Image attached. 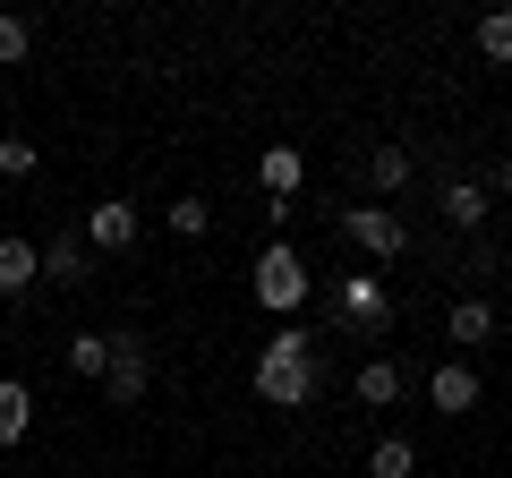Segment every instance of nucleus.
Here are the masks:
<instances>
[{
  "label": "nucleus",
  "instance_id": "f257e3e1",
  "mask_svg": "<svg viewBox=\"0 0 512 478\" xmlns=\"http://www.w3.org/2000/svg\"><path fill=\"white\" fill-rule=\"evenodd\" d=\"M316 385H325V368H316V333L308 325H282L274 342L256 350V402L265 410H308Z\"/></svg>",
  "mask_w": 512,
  "mask_h": 478
},
{
  "label": "nucleus",
  "instance_id": "f03ea898",
  "mask_svg": "<svg viewBox=\"0 0 512 478\" xmlns=\"http://www.w3.org/2000/svg\"><path fill=\"white\" fill-rule=\"evenodd\" d=\"M248 291H256V308H274L282 325H299V308H308V291H316L308 257H299L291 239H265V248H256V282H248Z\"/></svg>",
  "mask_w": 512,
  "mask_h": 478
},
{
  "label": "nucleus",
  "instance_id": "7ed1b4c3",
  "mask_svg": "<svg viewBox=\"0 0 512 478\" xmlns=\"http://www.w3.org/2000/svg\"><path fill=\"white\" fill-rule=\"evenodd\" d=\"M146 385H154V350H146V333H111V368H103V393L111 402H146Z\"/></svg>",
  "mask_w": 512,
  "mask_h": 478
},
{
  "label": "nucleus",
  "instance_id": "20e7f679",
  "mask_svg": "<svg viewBox=\"0 0 512 478\" xmlns=\"http://www.w3.org/2000/svg\"><path fill=\"white\" fill-rule=\"evenodd\" d=\"M342 231H350V248H359V257H410V222L393 214V205H350Z\"/></svg>",
  "mask_w": 512,
  "mask_h": 478
},
{
  "label": "nucleus",
  "instance_id": "39448f33",
  "mask_svg": "<svg viewBox=\"0 0 512 478\" xmlns=\"http://www.w3.org/2000/svg\"><path fill=\"white\" fill-rule=\"evenodd\" d=\"M137 231H146V214H137V205L128 197H103V205H86V248H103V257H120V248H137Z\"/></svg>",
  "mask_w": 512,
  "mask_h": 478
},
{
  "label": "nucleus",
  "instance_id": "423d86ee",
  "mask_svg": "<svg viewBox=\"0 0 512 478\" xmlns=\"http://www.w3.org/2000/svg\"><path fill=\"white\" fill-rule=\"evenodd\" d=\"M333 308H342V325H359V333H384V325H393V291H384L376 274H342Z\"/></svg>",
  "mask_w": 512,
  "mask_h": 478
},
{
  "label": "nucleus",
  "instance_id": "0eeeda50",
  "mask_svg": "<svg viewBox=\"0 0 512 478\" xmlns=\"http://www.w3.org/2000/svg\"><path fill=\"white\" fill-rule=\"evenodd\" d=\"M478 368L470 359H444V368H427V410H444V419H461V410H478Z\"/></svg>",
  "mask_w": 512,
  "mask_h": 478
},
{
  "label": "nucleus",
  "instance_id": "6e6552de",
  "mask_svg": "<svg viewBox=\"0 0 512 478\" xmlns=\"http://www.w3.org/2000/svg\"><path fill=\"white\" fill-rule=\"evenodd\" d=\"M256 180H265L274 205H291L299 188H308V154H299V146H265V154H256Z\"/></svg>",
  "mask_w": 512,
  "mask_h": 478
},
{
  "label": "nucleus",
  "instance_id": "1a4fd4ad",
  "mask_svg": "<svg viewBox=\"0 0 512 478\" xmlns=\"http://www.w3.org/2000/svg\"><path fill=\"white\" fill-rule=\"evenodd\" d=\"M43 282V248L35 239H0V299H26Z\"/></svg>",
  "mask_w": 512,
  "mask_h": 478
},
{
  "label": "nucleus",
  "instance_id": "9d476101",
  "mask_svg": "<svg viewBox=\"0 0 512 478\" xmlns=\"http://www.w3.org/2000/svg\"><path fill=\"white\" fill-rule=\"evenodd\" d=\"M436 205H444V222H453V231H478V222H487V188H478V180H444Z\"/></svg>",
  "mask_w": 512,
  "mask_h": 478
},
{
  "label": "nucleus",
  "instance_id": "9b49d317",
  "mask_svg": "<svg viewBox=\"0 0 512 478\" xmlns=\"http://www.w3.org/2000/svg\"><path fill=\"white\" fill-rule=\"evenodd\" d=\"M35 436V393L18 376H0V444H26Z\"/></svg>",
  "mask_w": 512,
  "mask_h": 478
},
{
  "label": "nucleus",
  "instance_id": "f8f14e48",
  "mask_svg": "<svg viewBox=\"0 0 512 478\" xmlns=\"http://www.w3.org/2000/svg\"><path fill=\"white\" fill-rule=\"evenodd\" d=\"M43 282H86V239H77V231L43 239Z\"/></svg>",
  "mask_w": 512,
  "mask_h": 478
},
{
  "label": "nucleus",
  "instance_id": "ddd939ff",
  "mask_svg": "<svg viewBox=\"0 0 512 478\" xmlns=\"http://www.w3.org/2000/svg\"><path fill=\"white\" fill-rule=\"evenodd\" d=\"M410 171H419V163H410V146H376V154H367V188H376V197H402Z\"/></svg>",
  "mask_w": 512,
  "mask_h": 478
},
{
  "label": "nucleus",
  "instance_id": "4468645a",
  "mask_svg": "<svg viewBox=\"0 0 512 478\" xmlns=\"http://www.w3.org/2000/svg\"><path fill=\"white\" fill-rule=\"evenodd\" d=\"M444 333H453L461 350H487L495 342V308H487V299H461V308L444 316Z\"/></svg>",
  "mask_w": 512,
  "mask_h": 478
},
{
  "label": "nucleus",
  "instance_id": "2eb2a0df",
  "mask_svg": "<svg viewBox=\"0 0 512 478\" xmlns=\"http://www.w3.org/2000/svg\"><path fill=\"white\" fill-rule=\"evenodd\" d=\"M402 385H410V376L393 368V359H367V368H359V402L367 410H393V402H402Z\"/></svg>",
  "mask_w": 512,
  "mask_h": 478
},
{
  "label": "nucleus",
  "instance_id": "dca6fc26",
  "mask_svg": "<svg viewBox=\"0 0 512 478\" xmlns=\"http://www.w3.org/2000/svg\"><path fill=\"white\" fill-rule=\"evenodd\" d=\"M103 368H111V333H77L69 342V376L77 385H103Z\"/></svg>",
  "mask_w": 512,
  "mask_h": 478
},
{
  "label": "nucleus",
  "instance_id": "f3484780",
  "mask_svg": "<svg viewBox=\"0 0 512 478\" xmlns=\"http://www.w3.org/2000/svg\"><path fill=\"white\" fill-rule=\"evenodd\" d=\"M367 478H419V444H410V436H384L376 453H367Z\"/></svg>",
  "mask_w": 512,
  "mask_h": 478
},
{
  "label": "nucleus",
  "instance_id": "a211bd4d",
  "mask_svg": "<svg viewBox=\"0 0 512 478\" xmlns=\"http://www.w3.org/2000/svg\"><path fill=\"white\" fill-rule=\"evenodd\" d=\"M478 52H487L495 69H512V9H487V18H478Z\"/></svg>",
  "mask_w": 512,
  "mask_h": 478
},
{
  "label": "nucleus",
  "instance_id": "6ab92c4d",
  "mask_svg": "<svg viewBox=\"0 0 512 478\" xmlns=\"http://www.w3.org/2000/svg\"><path fill=\"white\" fill-rule=\"evenodd\" d=\"M171 231H180V239H205V231H214V197H171Z\"/></svg>",
  "mask_w": 512,
  "mask_h": 478
},
{
  "label": "nucleus",
  "instance_id": "aec40b11",
  "mask_svg": "<svg viewBox=\"0 0 512 478\" xmlns=\"http://www.w3.org/2000/svg\"><path fill=\"white\" fill-rule=\"evenodd\" d=\"M35 137H0V180H35Z\"/></svg>",
  "mask_w": 512,
  "mask_h": 478
},
{
  "label": "nucleus",
  "instance_id": "412c9836",
  "mask_svg": "<svg viewBox=\"0 0 512 478\" xmlns=\"http://www.w3.org/2000/svg\"><path fill=\"white\" fill-rule=\"evenodd\" d=\"M26 52H35V26H26V18H9V9H0V69H18Z\"/></svg>",
  "mask_w": 512,
  "mask_h": 478
},
{
  "label": "nucleus",
  "instance_id": "4be33fe9",
  "mask_svg": "<svg viewBox=\"0 0 512 478\" xmlns=\"http://www.w3.org/2000/svg\"><path fill=\"white\" fill-rule=\"evenodd\" d=\"M478 188H487V197H512V154H495V171H487Z\"/></svg>",
  "mask_w": 512,
  "mask_h": 478
},
{
  "label": "nucleus",
  "instance_id": "5701e85b",
  "mask_svg": "<svg viewBox=\"0 0 512 478\" xmlns=\"http://www.w3.org/2000/svg\"><path fill=\"white\" fill-rule=\"evenodd\" d=\"M504 291H512V265H504Z\"/></svg>",
  "mask_w": 512,
  "mask_h": 478
}]
</instances>
